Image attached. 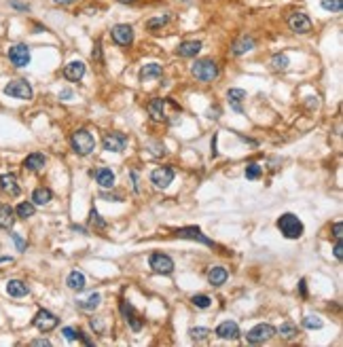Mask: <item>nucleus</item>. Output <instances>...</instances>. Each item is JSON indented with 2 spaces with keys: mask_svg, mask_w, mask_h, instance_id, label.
Segmentation results:
<instances>
[{
  "mask_svg": "<svg viewBox=\"0 0 343 347\" xmlns=\"http://www.w3.org/2000/svg\"><path fill=\"white\" fill-rule=\"evenodd\" d=\"M89 225H91V227H97V229H106V222L100 218L97 210H91V214H89Z\"/></svg>",
  "mask_w": 343,
  "mask_h": 347,
  "instance_id": "40",
  "label": "nucleus"
},
{
  "mask_svg": "<svg viewBox=\"0 0 343 347\" xmlns=\"http://www.w3.org/2000/svg\"><path fill=\"white\" fill-rule=\"evenodd\" d=\"M278 229H280V233L286 239H299V237L303 235V231H305L303 222L299 220L295 214H290V212L282 214L280 218H278Z\"/></svg>",
  "mask_w": 343,
  "mask_h": 347,
  "instance_id": "1",
  "label": "nucleus"
},
{
  "mask_svg": "<svg viewBox=\"0 0 343 347\" xmlns=\"http://www.w3.org/2000/svg\"><path fill=\"white\" fill-rule=\"evenodd\" d=\"M216 335H218L220 339H225V341H233V339L239 337V326H237L235 322H231V320L220 322V324L216 326Z\"/></svg>",
  "mask_w": 343,
  "mask_h": 347,
  "instance_id": "15",
  "label": "nucleus"
},
{
  "mask_svg": "<svg viewBox=\"0 0 343 347\" xmlns=\"http://www.w3.org/2000/svg\"><path fill=\"white\" fill-rule=\"evenodd\" d=\"M51 199H53V193H51V189H47V186H38V189H34V193H32L34 206H47Z\"/></svg>",
  "mask_w": 343,
  "mask_h": 347,
  "instance_id": "26",
  "label": "nucleus"
},
{
  "mask_svg": "<svg viewBox=\"0 0 343 347\" xmlns=\"http://www.w3.org/2000/svg\"><path fill=\"white\" fill-rule=\"evenodd\" d=\"M11 237H13V241H15L17 250H21V252H23V250H26V241H23V239H21L17 233H11Z\"/></svg>",
  "mask_w": 343,
  "mask_h": 347,
  "instance_id": "42",
  "label": "nucleus"
},
{
  "mask_svg": "<svg viewBox=\"0 0 343 347\" xmlns=\"http://www.w3.org/2000/svg\"><path fill=\"white\" fill-rule=\"evenodd\" d=\"M95 182L102 186V189H112V186H114V174H112V169H108V167L97 169L95 171Z\"/></svg>",
  "mask_w": 343,
  "mask_h": 347,
  "instance_id": "25",
  "label": "nucleus"
},
{
  "mask_svg": "<svg viewBox=\"0 0 343 347\" xmlns=\"http://www.w3.org/2000/svg\"><path fill=\"white\" fill-rule=\"evenodd\" d=\"M341 229H343V227H341V222H335V225H333V231H335V239H341Z\"/></svg>",
  "mask_w": 343,
  "mask_h": 347,
  "instance_id": "47",
  "label": "nucleus"
},
{
  "mask_svg": "<svg viewBox=\"0 0 343 347\" xmlns=\"http://www.w3.org/2000/svg\"><path fill=\"white\" fill-rule=\"evenodd\" d=\"M299 290H301V296H303V299L307 296V288H305V280H301V282H299Z\"/></svg>",
  "mask_w": 343,
  "mask_h": 347,
  "instance_id": "48",
  "label": "nucleus"
},
{
  "mask_svg": "<svg viewBox=\"0 0 343 347\" xmlns=\"http://www.w3.org/2000/svg\"><path fill=\"white\" fill-rule=\"evenodd\" d=\"M174 169L172 167H167V165H163V167H157L153 174H151V182L157 186V189H167V186L174 182Z\"/></svg>",
  "mask_w": 343,
  "mask_h": 347,
  "instance_id": "11",
  "label": "nucleus"
},
{
  "mask_svg": "<svg viewBox=\"0 0 343 347\" xmlns=\"http://www.w3.org/2000/svg\"><path fill=\"white\" fill-rule=\"evenodd\" d=\"M70 146H72V151L79 157H87L95 148V140H93L91 132H87V129H77V132L72 134V138H70Z\"/></svg>",
  "mask_w": 343,
  "mask_h": 347,
  "instance_id": "2",
  "label": "nucleus"
},
{
  "mask_svg": "<svg viewBox=\"0 0 343 347\" xmlns=\"http://www.w3.org/2000/svg\"><path fill=\"white\" fill-rule=\"evenodd\" d=\"M0 189H3L7 195H11V197H17L21 193L15 174H5V176L0 178Z\"/></svg>",
  "mask_w": 343,
  "mask_h": 347,
  "instance_id": "16",
  "label": "nucleus"
},
{
  "mask_svg": "<svg viewBox=\"0 0 343 347\" xmlns=\"http://www.w3.org/2000/svg\"><path fill=\"white\" fill-rule=\"evenodd\" d=\"M85 72H87L85 64H83L81 60H75V62L66 64V68H64V79H66V81L77 83V81H81V79L85 77Z\"/></svg>",
  "mask_w": 343,
  "mask_h": 347,
  "instance_id": "14",
  "label": "nucleus"
},
{
  "mask_svg": "<svg viewBox=\"0 0 343 347\" xmlns=\"http://www.w3.org/2000/svg\"><path fill=\"white\" fill-rule=\"evenodd\" d=\"M62 95H64V100H68L70 95H72V91H68V89H66V91H62Z\"/></svg>",
  "mask_w": 343,
  "mask_h": 347,
  "instance_id": "50",
  "label": "nucleus"
},
{
  "mask_svg": "<svg viewBox=\"0 0 343 347\" xmlns=\"http://www.w3.org/2000/svg\"><path fill=\"white\" fill-rule=\"evenodd\" d=\"M30 345H34V347H38V345H40V347H42V345H45V347H49L51 343H49L47 339H34V341L30 343Z\"/></svg>",
  "mask_w": 343,
  "mask_h": 347,
  "instance_id": "46",
  "label": "nucleus"
},
{
  "mask_svg": "<svg viewBox=\"0 0 343 347\" xmlns=\"http://www.w3.org/2000/svg\"><path fill=\"white\" fill-rule=\"evenodd\" d=\"M9 60L15 68H26L30 64V49L23 42H17V45H13L9 49Z\"/></svg>",
  "mask_w": 343,
  "mask_h": 347,
  "instance_id": "9",
  "label": "nucleus"
},
{
  "mask_svg": "<svg viewBox=\"0 0 343 347\" xmlns=\"http://www.w3.org/2000/svg\"><path fill=\"white\" fill-rule=\"evenodd\" d=\"M276 332H280V337L282 339H286V341H292L297 335H299V330H297V326L295 324H290V322H284Z\"/></svg>",
  "mask_w": 343,
  "mask_h": 347,
  "instance_id": "30",
  "label": "nucleus"
},
{
  "mask_svg": "<svg viewBox=\"0 0 343 347\" xmlns=\"http://www.w3.org/2000/svg\"><path fill=\"white\" fill-rule=\"evenodd\" d=\"M167 21H169V15L153 17V19H149V21H146V30H149V32H157V30H161V28H163Z\"/></svg>",
  "mask_w": 343,
  "mask_h": 347,
  "instance_id": "34",
  "label": "nucleus"
},
{
  "mask_svg": "<svg viewBox=\"0 0 343 347\" xmlns=\"http://www.w3.org/2000/svg\"><path fill=\"white\" fill-rule=\"evenodd\" d=\"M261 174H263V167H261L259 163H250V165L246 167V178H248V180L261 178Z\"/></svg>",
  "mask_w": 343,
  "mask_h": 347,
  "instance_id": "39",
  "label": "nucleus"
},
{
  "mask_svg": "<svg viewBox=\"0 0 343 347\" xmlns=\"http://www.w3.org/2000/svg\"><path fill=\"white\" fill-rule=\"evenodd\" d=\"M55 5H62V7H66V5H72V3H79V0H53Z\"/></svg>",
  "mask_w": 343,
  "mask_h": 347,
  "instance_id": "49",
  "label": "nucleus"
},
{
  "mask_svg": "<svg viewBox=\"0 0 343 347\" xmlns=\"http://www.w3.org/2000/svg\"><path fill=\"white\" fill-rule=\"evenodd\" d=\"M66 284H68V288L70 290H77V292H81V290H85V276L81 271H70V276L66 278Z\"/></svg>",
  "mask_w": 343,
  "mask_h": 347,
  "instance_id": "27",
  "label": "nucleus"
},
{
  "mask_svg": "<svg viewBox=\"0 0 343 347\" xmlns=\"http://www.w3.org/2000/svg\"><path fill=\"white\" fill-rule=\"evenodd\" d=\"M252 49H254V38H252V36H241L239 40L233 42L231 53H233V55H244V53H248V51H252Z\"/></svg>",
  "mask_w": 343,
  "mask_h": 347,
  "instance_id": "24",
  "label": "nucleus"
},
{
  "mask_svg": "<svg viewBox=\"0 0 343 347\" xmlns=\"http://www.w3.org/2000/svg\"><path fill=\"white\" fill-rule=\"evenodd\" d=\"M227 100H229V106H231V110H235L237 114H244V106H241V102L246 100V91L244 89H229L227 91Z\"/></svg>",
  "mask_w": 343,
  "mask_h": 347,
  "instance_id": "18",
  "label": "nucleus"
},
{
  "mask_svg": "<svg viewBox=\"0 0 343 347\" xmlns=\"http://www.w3.org/2000/svg\"><path fill=\"white\" fill-rule=\"evenodd\" d=\"M110 36L119 47H130L134 42V28L130 23H117V26H112Z\"/></svg>",
  "mask_w": 343,
  "mask_h": 347,
  "instance_id": "7",
  "label": "nucleus"
},
{
  "mask_svg": "<svg viewBox=\"0 0 343 347\" xmlns=\"http://www.w3.org/2000/svg\"><path fill=\"white\" fill-rule=\"evenodd\" d=\"M199 51H202V42H199V40H184V42H180L178 49H176V53L180 57H195Z\"/></svg>",
  "mask_w": 343,
  "mask_h": 347,
  "instance_id": "22",
  "label": "nucleus"
},
{
  "mask_svg": "<svg viewBox=\"0 0 343 347\" xmlns=\"http://www.w3.org/2000/svg\"><path fill=\"white\" fill-rule=\"evenodd\" d=\"M335 258H337V260H341V258H343V248H341V239H337V243H335Z\"/></svg>",
  "mask_w": 343,
  "mask_h": 347,
  "instance_id": "43",
  "label": "nucleus"
},
{
  "mask_svg": "<svg viewBox=\"0 0 343 347\" xmlns=\"http://www.w3.org/2000/svg\"><path fill=\"white\" fill-rule=\"evenodd\" d=\"M121 311H123V315H125V320L130 322V326H132V330H142V320H140V315L136 313V309L130 305V303H121Z\"/></svg>",
  "mask_w": 343,
  "mask_h": 347,
  "instance_id": "21",
  "label": "nucleus"
},
{
  "mask_svg": "<svg viewBox=\"0 0 343 347\" xmlns=\"http://www.w3.org/2000/svg\"><path fill=\"white\" fill-rule=\"evenodd\" d=\"M32 324H34L40 332H51L57 324H60V317H57L55 313H51V311H47V309H40V311H36Z\"/></svg>",
  "mask_w": 343,
  "mask_h": 347,
  "instance_id": "8",
  "label": "nucleus"
},
{
  "mask_svg": "<svg viewBox=\"0 0 343 347\" xmlns=\"http://www.w3.org/2000/svg\"><path fill=\"white\" fill-rule=\"evenodd\" d=\"M102 144H104V148H106L108 153H121V151L127 146V136L121 134V132H108V134L104 136Z\"/></svg>",
  "mask_w": 343,
  "mask_h": 347,
  "instance_id": "12",
  "label": "nucleus"
},
{
  "mask_svg": "<svg viewBox=\"0 0 343 347\" xmlns=\"http://www.w3.org/2000/svg\"><path fill=\"white\" fill-rule=\"evenodd\" d=\"M227 278H229V273H227L225 267H212V269L208 271V282H210L212 286H223V284L227 282Z\"/></svg>",
  "mask_w": 343,
  "mask_h": 347,
  "instance_id": "28",
  "label": "nucleus"
},
{
  "mask_svg": "<svg viewBox=\"0 0 343 347\" xmlns=\"http://www.w3.org/2000/svg\"><path fill=\"white\" fill-rule=\"evenodd\" d=\"M28 286L21 282V280H11L7 284V294L13 296V299H21V296H28Z\"/></svg>",
  "mask_w": 343,
  "mask_h": 347,
  "instance_id": "23",
  "label": "nucleus"
},
{
  "mask_svg": "<svg viewBox=\"0 0 343 347\" xmlns=\"http://www.w3.org/2000/svg\"><path fill=\"white\" fill-rule=\"evenodd\" d=\"M146 110H149V114H151L153 121H163V119H165V100H163V97L151 100L149 106H146Z\"/></svg>",
  "mask_w": 343,
  "mask_h": 347,
  "instance_id": "19",
  "label": "nucleus"
},
{
  "mask_svg": "<svg viewBox=\"0 0 343 347\" xmlns=\"http://www.w3.org/2000/svg\"><path fill=\"white\" fill-rule=\"evenodd\" d=\"M163 75V66L161 64H144V66H142L140 68V72H138V79L140 81H153V79H159Z\"/></svg>",
  "mask_w": 343,
  "mask_h": 347,
  "instance_id": "17",
  "label": "nucleus"
},
{
  "mask_svg": "<svg viewBox=\"0 0 343 347\" xmlns=\"http://www.w3.org/2000/svg\"><path fill=\"white\" fill-rule=\"evenodd\" d=\"M93 60H97V62H102V45H95V49H93Z\"/></svg>",
  "mask_w": 343,
  "mask_h": 347,
  "instance_id": "44",
  "label": "nucleus"
},
{
  "mask_svg": "<svg viewBox=\"0 0 343 347\" xmlns=\"http://www.w3.org/2000/svg\"><path fill=\"white\" fill-rule=\"evenodd\" d=\"M189 335H191V339H193V341H206V339L212 335V330H210V328H202V326H199V328H191V330H189Z\"/></svg>",
  "mask_w": 343,
  "mask_h": 347,
  "instance_id": "35",
  "label": "nucleus"
},
{
  "mask_svg": "<svg viewBox=\"0 0 343 347\" xmlns=\"http://www.w3.org/2000/svg\"><path fill=\"white\" fill-rule=\"evenodd\" d=\"M149 265H151V269L155 273H159V276H169V273H174V260H172L167 254H163V252L151 254Z\"/></svg>",
  "mask_w": 343,
  "mask_h": 347,
  "instance_id": "5",
  "label": "nucleus"
},
{
  "mask_svg": "<svg viewBox=\"0 0 343 347\" xmlns=\"http://www.w3.org/2000/svg\"><path fill=\"white\" fill-rule=\"evenodd\" d=\"M288 28H290L295 34H307V32H311V19L305 15V13H301V11L290 13Z\"/></svg>",
  "mask_w": 343,
  "mask_h": 347,
  "instance_id": "10",
  "label": "nucleus"
},
{
  "mask_svg": "<svg viewBox=\"0 0 343 347\" xmlns=\"http://www.w3.org/2000/svg\"><path fill=\"white\" fill-rule=\"evenodd\" d=\"M45 165H47V159H45V155H40V153H32V155H28L23 159V167L28 171H40Z\"/></svg>",
  "mask_w": 343,
  "mask_h": 347,
  "instance_id": "20",
  "label": "nucleus"
},
{
  "mask_svg": "<svg viewBox=\"0 0 343 347\" xmlns=\"http://www.w3.org/2000/svg\"><path fill=\"white\" fill-rule=\"evenodd\" d=\"M276 337V328L271 324H256L252 330H248L246 335V341L250 345H261V343H267Z\"/></svg>",
  "mask_w": 343,
  "mask_h": 347,
  "instance_id": "4",
  "label": "nucleus"
},
{
  "mask_svg": "<svg viewBox=\"0 0 343 347\" xmlns=\"http://www.w3.org/2000/svg\"><path fill=\"white\" fill-rule=\"evenodd\" d=\"M191 75L202 83H212L218 77V64L214 60H197L191 66Z\"/></svg>",
  "mask_w": 343,
  "mask_h": 347,
  "instance_id": "3",
  "label": "nucleus"
},
{
  "mask_svg": "<svg viewBox=\"0 0 343 347\" xmlns=\"http://www.w3.org/2000/svg\"><path fill=\"white\" fill-rule=\"evenodd\" d=\"M34 210H36V206L32 204V201H21V204L15 208V214L19 216V218H30V216H34Z\"/></svg>",
  "mask_w": 343,
  "mask_h": 347,
  "instance_id": "32",
  "label": "nucleus"
},
{
  "mask_svg": "<svg viewBox=\"0 0 343 347\" xmlns=\"http://www.w3.org/2000/svg\"><path fill=\"white\" fill-rule=\"evenodd\" d=\"M15 225V210L11 206H0V229H11Z\"/></svg>",
  "mask_w": 343,
  "mask_h": 347,
  "instance_id": "29",
  "label": "nucleus"
},
{
  "mask_svg": "<svg viewBox=\"0 0 343 347\" xmlns=\"http://www.w3.org/2000/svg\"><path fill=\"white\" fill-rule=\"evenodd\" d=\"M5 93L9 97H15V100H32V87L23 79H15L5 87Z\"/></svg>",
  "mask_w": 343,
  "mask_h": 347,
  "instance_id": "6",
  "label": "nucleus"
},
{
  "mask_svg": "<svg viewBox=\"0 0 343 347\" xmlns=\"http://www.w3.org/2000/svg\"><path fill=\"white\" fill-rule=\"evenodd\" d=\"M11 7L17 9V11H28V5H21V3H17V0H11Z\"/></svg>",
  "mask_w": 343,
  "mask_h": 347,
  "instance_id": "45",
  "label": "nucleus"
},
{
  "mask_svg": "<svg viewBox=\"0 0 343 347\" xmlns=\"http://www.w3.org/2000/svg\"><path fill=\"white\" fill-rule=\"evenodd\" d=\"M100 301H102V299H100V294H97V292H93L89 299H85V301H77V305H79L81 309H85V311H91V309H95V307L100 305Z\"/></svg>",
  "mask_w": 343,
  "mask_h": 347,
  "instance_id": "33",
  "label": "nucleus"
},
{
  "mask_svg": "<svg viewBox=\"0 0 343 347\" xmlns=\"http://www.w3.org/2000/svg\"><path fill=\"white\" fill-rule=\"evenodd\" d=\"M303 326L309 328V330H318V328H322V320L316 317V315H305L303 317Z\"/></svg>",
  "mask_w": 343,
  "mask_h": 347,
  "instance_id": "37",
  "label": "nucleus"
},
{
  "mask_svg": "<svg viewBox=\"0 0 343 347\" xmlns=\"http://www.w3.org/2000/svg\"><path fill=\"white\" fill-rule=\"evenodd\" d=\"M288 64H290L288 55H282V53H278V55H274V57H271V68H274L276 72H284V70H288Z\"/></svg>",
  "mask_w": 343,
  "mask_h": 347,
  "instance_id": "31",
  "label": "nucleus"
},
{
  "mask_svg": "<svg viewBox=\"0 0 343 347\" xmlns=\"http://www.w3.org/2000/svg\"><path fill=\"white\" fill-rule=\"evenodd\" d=\"M62 335H64L68 341H75V339H79V332H77L75 328H70V326H66V328L62 330Z\"/></svg>",
  "mask_w": 343,
  "mask_h": 347,
  "instance_id": "41",
  "label": "nucleus"
},
{
  "mask_svg": "<svg viewBox=\"0 0 343 347\" xmlns=\"http://www.w3.org/2000/svg\"><path fill=\"white\" fill-rule=\"evenodd\" d=\"M176 235L182 237V239H195V241H202V243H206V245H214V241L208 239V237L202 233V229H199V227H182V229L176 231Z\"/></svg>",
  "mask_w": 343,
  "mask_h": 347,
  "instance_id": "13",
  "label": "nucleus"
},
{
  "mask_svg": "<svg viewBox=\"0 0 343 347\" xmlns=\"http://www.w3.org/2000/svg\"><path fill=\"white\" fill-rule=\"evenodd\" d=\"M117 3H121V5H130V3H136V0H117Z\"/></svg>",
  "mask_w": 343,
  "mask_h": 347,
  "instance_id": "51",
  "label": "nucleus"
},
{
  "mask_svg": "<svg viewBox=\"0 0 343 347\" xmlns=\"http://www.w3.org/2000/svg\"><path fill=\"white\" fill-rule=\"evenodd\" d=\"M191 303L195 307H199V309H208L210 305H212V299L208 296V294H195L193 299H191Z\"/></svg>",
  "mask_w": 343,
  "mask_h": 347,
  "instance_id": "36",
  "label": "nucleus"
},
{
  "mask_svg": "<svg viewBox=\"0 0 343 347\" xmlns=\"http://www.w3.org/2000/svg\"><path fill=\"white\" fill-rule=\"evenodd\" d=\"M322 9L331 11V13H341V9H343V0H322Z\"/></svg>",
  "mask_w": 343,
  "mask_h": 347,
  "instance_id": "38",
  "label": "nucleus"
}]
</instances>
